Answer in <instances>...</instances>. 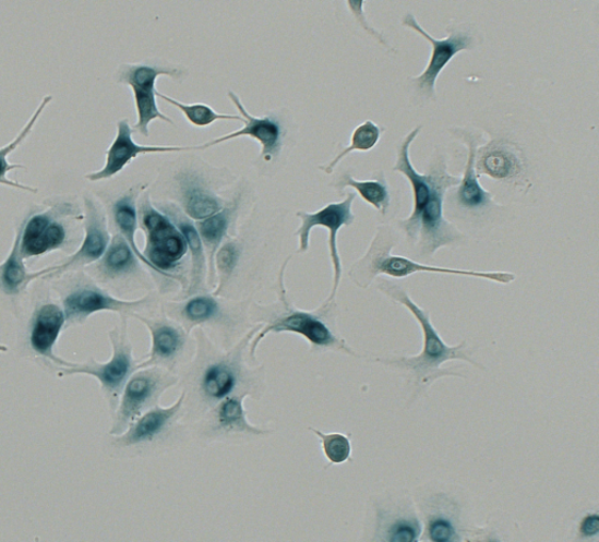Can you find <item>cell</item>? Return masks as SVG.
<instances>
[{
    "label": "cell",
    "instance_id": "5b68a950",
    "mask_svg": "<svg viewBox=\"0 0 599 542\" xmlns=\"http://www.w3.org/2000/svg\"><path fill=\"white\" fill-rule=\"evenodd\" d=\"M177 384V377L168 374L158 365L137 370L127 381L110 435L120 436L142 413L156 406L161 393Z\"/></svg>",
    "mask_w": 599,
    "mask_h": 542
},
{
    "label": "cell",
    "instance_id": "30bf717a",
    "mask_svg": "<svg viewBox=\"0 0 599 542\" xmlns=\"http://www.w3.org/2000/svg\"><path fill=\"white\" fill-rule=\"evenodd\" d=\"M181 70L157 68L148 65H127L120 73L119 82L128 85L134 92L137 122L134 130L145 137L149 136V124L154 120L166 121L173 124L172 120L160 113L156 103V82L158 76H180Z\"/></svg>",
    "mask_w": 599,
    "mask_h": 542
},
{
    "label": "cell",
    "instance_id": "f35d334b",
    "mask_svg": "<svg viewBox=\"0 0 599 542\" xmlns=\"http://www.w3.org/2000/svg\"><path fill=\"white\" fill-rule=\"evenodd\" d=\"M599 533V515H588L580 521L579 535L585 539L597 537Z\"/></svg>",
    "mask_w": 599,
    "mask_h": 542
},
{
    "label": "cell",
    "instance_id": "f1b7e54d",
    "mask_svg": "<svg viewBox=\"0 0 599 542\" xmlns=\"http://www.w3.org/2000/svg\"><path fill=\"white\" fill-rule=\"evenodd\" d=\"M232 214V207H224V209L216 215L199 220L196 221V225H194L196 226L202 243L208 253L209 267H212L213 273L215 256L224 237L228 233Z\"/></svg>",
    "mask_w": 599,
    "mask_h": 542
},
{
    "label": "cell",
    "instance_id": "d6a6232c",
    "mask_svg": "<svg viewBox=\"0 0 599 542\" xmlns=\"http://www.w3.org/2000/svg\"><path fill=\"white\" fill-rule=\"evenodd\" d=\"M382 132L381 127L375 122L370 120L363 122L352 132L350 145L343 149L330 165L320 167V169L326 173H332L347 155L354 152H370L378 146Z\"/></svg>",
    "mask_w": 599,
    "mask_h": 542
},
{
    "label": "cell",
    "instance_id": "8fae6325",
    "mask_svg": "<svg viewBox=\"0 0 599 542\" xmlns=\"http://www.w3.org/2000/svg\"><path fill=\"white\" fill-rule=\"evenodd\" d=\"M402 25L416 31L417 34L427 39L431 45L432 53L428 68L422 74L412 77V82L419 92H422L428 98L433 99L435 97L436 77L441 75L455 56L471 49L474 37L465 29L452 28L451 34L445 39H434L418 24L415 15L411 13H408L403 19Z\"/></svg>",
    "mask_w": 599,
    "mask_h": 542
},
{
    "label": "cell",
    "instance_id": "5bb4252c",
    "mask_svg": "<svg viewBox=\"0 0 599 542\" xmlns=\"http://www.w3.org/2000/svg\"><path fill=\"white\" fill-rule=\"evenodd\" d=\"M420 131H422V127L418 125L403 140L398 149L397 162L394 167V170L404 174L411 184L414 210L409 218L399 221V228L407 233L411 241H415L418 236L419 217L431 198L434 184L432 167L428 173L422 174L417 172L411 164L410 147Z\"/></svg>",
    "mask_w": 599,
    "mask_h": 542
},
{
    "label": "cell",
    "instance_id": "8992f818",
    "mask_svg": "<svg viewBox=\"0 0 599 542\" xmlns=\"http://www.w3.org/2000/svg\"><path fill=\"white\" fill-rule=\"evenodd\" d=\"M112 345V357L108 362L99 363L91 359L87 363H73L63 360L59 365L61 375L86 374L100 381L103 389L117 400L127 381L136 371L132 354V345L128 342L125 333L115 329L109 332Z\"/></svg>",
    "mask_w": 599,
    "mask_h": 542
},
{
    "label": "cell",
    "instance_id": "e575fe53",
    "mask_svg": "<svg viewBox=\"0 0 599 542\" xmlns=\"http://www.w3.org/2000/svg\"><path fill=\"white\" fill-rule=\"evenodd\" d=\"M182 315L192 326L204 324L220 315V305L214 296H194L184 302Z\"/></svg>",
    "mask_w": 599,
    "mask_h": 542
},
{
    "label": "cell",
    "instance_id": "7402d4cb",
    "mask_svg": "<svg viewBox=\"0 0 599 542\" xmlns=\"http://www.w3.org/2000/svg\"><path fill=\"white\" fill-rule=\"evenodd\" d=\"M244 395H231L220 401L214 412L212 432L218 435H266V430L252 425L244 408Z\"/></svg>",
    "mask_w": 599,
    "mask_h": 542
},
{
    "label": "cell",
    "instance_id": "836d02e7",
    "mask_svg": "<svg viewBox=\"0 0 599 542\" xmlns=\"http://www.w3.org/2000/svg\"><path fill=\"white\" fill-rule=\"evenodd\" d=\"M156 97L164 99L168 104L180 109L183 116L192 125L207 127V125H212L216 121H240V122L244 121V119H242L240 116H228V115L217 113L215 109L204 104L188 105V104L177 101L176 99L167 97V95L161 94L158 91H156Z\"/></svg>",
    "mask_w": 599,
    "mask_h": 542
},
{
    "label": "cell",
    "instance_id": "e0dca14e",
    "mask_svg": "<svg viewBox=\"0 0 599 542\" xmlns=\"http://www.w3.org/2000/svg\"><path fill=\"white\" fill-rule=\"evenodd\" d=\"M476 171L478 178L488 174L501 182H515L525 172V155L516 143L493 140L477 149Z\"/></svg>",
    "mask_w": 599,
    "mask_h": 542
},
{
    "label": "cell",
    "instance_id": "cb8c5ba5",
    "mask_svg": "<svg viewBox=\"0 0 599 542\" xmlns=\"http://www.w3.org/2000/svg\"><path fill=\"white\" fill-rule=\"evenodd\" d=\"M465 145L467 146L468 156L465 166L464 178L459 183L457 193L458 203L469 210L483 209L489 206L493 196L488 190H484L480 183L476 171V156L481 136L467 134L460 136Z\"/></svg>",
    "mask_w": 599,
    "mask_h": 542
},
{
    "label": "cell",
    "instance_id": "2e32d148",
    "mask_svg": "<svg viewBox=\"0 0 599 542\" xmlns=\"http://www.w3.org/2000/svg\"><path fill=\"white\" fill-rule=\"evenodd\" d=\"M133 129L129 124V120L124 119L118 123V134L115 142L106 152V165L96 172L86 174V179L92 182L108 180L116 177L129 164L133 161L137 156L142 154H157V153H178L199 150L197 147H151L140 146L133 140Z\"/></svg>",
    "mask_w": 599,
    "mask_h": 542
},
{
    "label": "cell",
    "instance_id": "ab89813d",
    "mask_svg": "<svg viewBox=\"0 0 599 542\" xmlns=\"http://www.w3.org/2000/svg\"><path fill=\"white\" fill-rule=\"evenodd\" d=\"M9 348L4 345H0V352H8Z\"/></svg>",
    "mask_w": 599,
    "mask_h": 542
},
{
    "label": "cell",
    "instance_id": "4316f807",
    "mask_svg": "<svg viewBox=\"0 0 599 542\" xmlns=\"http://www.w3.org/2000/svg\"><path fill=\"white\" fill-rule=\"evenodd\" d=\"M140 193V189L133 188L120 197L115 205H112V218H115L119 233L125 239L127 243L131 245L136 257L151 267L149 262L145 260L144 254L140 251L135 241L139 222L136 198Z\"/></svg>",
    "mask_w": 599,
    "mask_h": 542
},
{
    "label": "cell",
    "instance_id": "7a4b0ae2",
    "mask_svg": "<svg viewBox=\"0 0 599 542\" xmlns=\"http://www.w3.org/2000/svg\"><path fill=\"white\" fill-rule=\"evenodd\" d=\"M396 244L397 239L393 229L380 228L372 239L366 256L350 269L351 280L361 289H368L369 285L380 275L400 279L418 273L475 277L500 284H510L515 280V276L510 273H478V270L428 266L406 257L394 256L392 250Z\"/></svg>",
    "mask_w": 599,
    "mask_h": 542
},
{
    "label": "cell",
    "instance_id": "74e56055",
    "mask_svg": "<svg viewBox=\"0 0 599 542\" xmlns=\"http://www.w3.org/2000/svg\"><path fill=\"white\" fill-rule=\"evenodd\" d=\"M239 257V248L233 242L225 243L218 249L215 256V263L218 269L219 285L214 296H218L223 290L224 285L229 281L238 265Z\"/></svg>",
    "mask_w": 599,
    "mask_h": 542
},
{
    "label": "cell",
    "instance_id": "f546056e",
    "mask_svg": "<svg viewBox=\"0 0 599 542\" xmlns=\"http://www.w3.org/2000/svg\"><path fill=\"white\" fill-rule=\"evenodd\" d=\"M337 189L351 188L358 191L359 195L371 206H374L382 216H385L391 207V190L385 178H379L369 181L355 180L349 172L345 173L336 184Z\"/></svg>",
    "mask_w": 599,
    "mask_h": 542
},
{
    "label": "cell",
    "instance_id": "7c38bea8",
    "mask_svg": "<svg viewBox=\"0 0 599 542\" xmlns=\"http://www.w3.org/2000/svg\"><path fill=\"white\" fill-rule=\"evenodd\" d=\"M85 239L81 248L60 265L44 268L38 273H31L32 281L40 277L58 276L71 268L89 265L103 258L110 243L106 215L101 207L89 197H85Z\"/></svg>",
    "mask_w": 599,
    "mask_h": 542
},
{
    "label": "cell",
    "instance_id": "8d00e7d4",
    "mask_svg": "<svg viewBox=\"0 0 599 542\" xmlns=\"http://www.w3.org/2000/svg\"><path fill=\"white\" fill-rule=\"evenodd\" d=\"M427 534L433 542H452L460 539L456 521L444 511H436L429 517Z\"/></svg>",
    "mask_w": 599,
    "mask_h": 542
},
{
    "label": "cell",
    "instance_id": "603a6c76",
    "mask_svg": "<svg viewBox=\"0 0 599 542\" xmlns=\"http://www.w3.org/2000/svg\"><path fill=\"white\" fill-rule=\"evenodd\" d=\"M159 210L166 214L178 230L181 231L188 244V250L191 251L192 269L188 293H196L203 287L206 275V257L196 226L193 225L188 216L178 210L175 205H161Z\"/></svg>",
    "mask_w": 599,
    "mask_h": 542
},
{
    "label": "cell",
    "instance_id": "6da1fadb",
    "mask_svg": "<svg viewBox=\"0 0 599 542\" xmlns=\"http://www.w3.org/2000/svg\"><path fill=\"white\" fill-rule=\"evenodd\" d=\"M379 290L386 297L392 298L398 304L406 306L416 317L423 332V350L416 357H403L396 359H379L378 362L387 365H395L397 369L407 371L416 376L417 386H429L436 378L443 376H460L450 370H442L446 361L463 360L478 366V363L464 352L466 342L455 347L447 346L441 338L439 332L433 327L430 313L415 304L414 300L402 289V287L384 280Z\"/></svg>",
    "mask_w": 599,
    "mask_h": 542
},
{
    "label": "cell",
    "instance_id": "d6986e66",
    "mask_svg": "<svg viewBox=\"0 0 599 542\" xmlns=\"http://www.w3.org/2000/svg\"><path fill=\"white\" fill-rule=\"evenodd\" d=\"M67 324L63 310L55 304L41 306L32 324L29 344L35 352L59 365L61 358L56 357L55 347L60 333Z\"/></svg>",
    "mask_w": 599,
    "mask_h": 542
},
{
    "label": "cell",
    "instance_id": "ac0fdd59",
    "mask_svg": "<svg viewBox=\"0 0 599 542\" xmlns=\"http://www.w3.org/2000/svg\"><path fill=\"white\" fill-rule=\"evenodd\" d=\"M187 393L184 392L180 398L169 408H160L157 405L145 411L125 432L116 436V443L119 446H134L154 442L167 430L180 414L185 401Z\"/></svg>",
    "mask_w": 599,
    "mask_h": 542
},
{
    "label": "cell",
    "instance_id": "ba28073f",
    "mask_svg": "<svg viewBox=\"0 0 599 542\" xmlns=\"http://www.w3.org/2000/svg\"><path fill=\"white\" fill-rule=\"evenodd\" d=\"M81 216L71 204H59L50 210L28 217L23 222L21 253L24 260L44 256L62 249L68 243L69 232L62 217Z\"/></svg>",
    "mask_w": 599,
    "mask_h": 542
},
{
    "label": "cell",
    "instance_id": "d590c367",
    "mask_svg": "<svg viewBox=\"0 0 599 542\" xmlns=\"http://www.w3.org/2000/svg\"><path fill=\"white\" fill-rule=\"evenodd\" d=\"M321 442L322 450L331 461V465H344L351 457V443L343 434H323L315 427H310Z\"/></svg>",
    "mask_w": 599,
    "mask_h": 542
},
{
    "label": "cell",
    "instance_id": "d4e9b609",
    "mask_svg": "<svg viewBox=\"0 0 599 542\" xmlns=\"http://www.w3.org/2000/svg\"><path fill=\"white\" fill-rule=\"evenodd\" d=\"M239 381L235 362L221 360L206 366L201 378V392L208 402L218 405L233 394Z\"/></svg>",
    "mask_w": 599,
    "mask_h": 542
},
{
    "label": "cell",
    "instance_id": "1f68e13d",
    "mask_svg": "<svg viewBox=\"0 0 599 542\" xmlns=\"http://www.w3.org/2000/svg\"><path fill=\"white\" fill-rule=\"evenodd\" d=\"M379 530L381 540L392 542H416L422 534V523L415 515L394 516L379 514Z\"/></svg>",
    "mask_w": 599,
    "mask_h": 542
},
{
    "label": "cell",
    "instance_id": "83f0119b",
    "mask_svg": "<svg viewBox=\"0 0 599 542\" xmlns=\"http://www.w3.org/2000/svg\"><path fill=\"white\" fill-rule=\"evenodd\" d=\"M22 232L23 225L15 236L9 257L3 264H0V287L10 296L20 294L32 281L31 273H28L21 253Z\"/></svg>",
    "mask_w": 599,
    "mask_h": 542
},
{
    "label": "cell",
    "instance_id": "9c48e42d",
    "mask_svg": "<svg viewBox=\"0 0 599 542\" xmlns=\"http://www.w3.org/2000/svg\"><path fill=\"white\" fill-rule=\"evenodd\" d=\"M296 333L309 340L313 347L343 350V352L355 356L351 348L343 338L336 336L331 326L323 321V317L313 312L301 311L286 306V311L262 329L254 338L251 347V354L254 356L259 344L269 333Z\"/></svg>",
    "mask_w": 599,
    "mask_h": 542
},
{
    "label": "cell",
    "instance_id": "52a82bcc",
    "mask_svg": "<svg viewBox=\"0 0 599 542\" xmlns=\"http://www.w3.org/2000/svg\"><path fill=\"white\" fill-rule=\"evenodd\" d=\"M356 194L349 193L343 202L331 203L323 206L321 210L314 214L299 212L297 216L301 219V227L296 232L300 239L299 253H304L310 249V236L314 228L322 227L330 231L328 245L331 261L334 269L333 290L326 304H333L336 297L339 281L343 278V263L337 249V233L344 227H348L355 220L352 214V203Z\"/></svg>",
    "mask_w": 599,
    "mask_h": 542
},
{
    "label": "cell",
    "instance_id": "277c9868",
    "mask_svg": "<svg viewBox=\"0 0 599 542\" xmlns=\"http://www.w3.org/2000/svg\"><path fill=\"white\" fill-rule=\"evenodd\" d=\"M431 167L434 171L432 195L418 222L420 244L429 257L436 250L458 242L460 238V232L444 218L443 205L447 189L459 185L462 179L447 172L443 158L436 159Z\"/></svg>",
    "mask_w": 599,
    "mask_h": 542
},
{
    "label": "cell",
    "instance_id": "484cf974",
    "mask_svg": "<svg viewBox=\"0 0 599 542\" xmlns=\"http://www.w3.org/2000/svg\"><path fill=\"white\" fill-rule=\"evenodd\" d=\"M137 257L125 239L117 233L97 265V270L105 278L115 279L134 273L137 268Z\"/></svg>",
    "mask_w": 599,
    "mask_h": 542
},
{
    "label": "cell",
    "instance_id": "4fadbf2b",
    "mask_svg": "<svg viewBox=\"0 0 599 542\" xmlns=\"http://www.w3.org/2000/svg\"><path fill=\"white\" fill-rule=\"evenodd\" d=\"M149 297L127 301L111 297L94 285L81 286L63 300L67 322L84 323L94 313L103 311L134 315L136 310L147 304Z\"/></svg>",
    "mask_w": 599,
    "mask_h": 542
},
{
    "label": "cell",
    "instance_id": "3957f363",
    "mask_svg": "<svg viewBox=\"0 0 599 542\" xmlns=\"http://www.w3.org/2000/svg\"><path fill=\"white\" fill-rule=\"evenodd\" d=\"M137 220L145 236L142 253L151 268L161 277L177 280L171 270L181 265L188 253L183 234L166 214L153 205L149 195L142 196L140 201Z\"/></svg>",
    "mask_w": 599,
    "mask_h": 542
},
{
    "label": "cell",
    "instance_id": "44dd1931",
    "mask_svg": "<svg viewBox=\"0 0 599 542\" xmlns=\"http://www.w3.org/2000/svg\"><path fill=\"white\" fill-rule=\"evenodd\" d=\"M134 315L144 325H147L152 334V350L148 360L136 365V371L172 361L181 353L187 341L183 329L167 322H155L137 314Z\"/></svg>",
    "mask_w": 599,
    "mask_h": 542
},
{
    "label": "cell",
    "instance_id": "ffe728a7",
    "mask_svg": "<svg viewBox=\"0 0 599 542\" xmlns=\"http://www.w3.org/2000/svg\"><path fill=\"white\" fill-rule=\"evenodd\" d=\"M177 182L183 210L190 219L199 221L224 209L223 201L204 184L197 173L182 172L178 174Z\"/></svg>",
    "mask_w": 599,
    "mask_h": 542
},
{
    "label": "cell",
    "instance_id": "4dcf8cb0",
    "mask_svg": "<svg viewBox=\"0 0 599 542\" xmlns=\"http://www.w3.org/2000/svg\"><path fill=\"white\" fill-rule=\"evenodd\" d=\"M52 99H53L52 95H47V97L44 98L40 106L37 108L36 113L32 116L29 121L24 125V129L17 135V137H15L12 142H10L8 146L0 148V184H5L11 188L29 191V193H34V194L38 193V189L10 181L7 178V173L9 171L13 169L25 168L24 166H21V165H10L8 162V156L13 150L17 149L22 145V143L26 140V137L31 134L32 130H34V127L38 122L44 109L46 108V106H48V104L52 101Z\"/></svg>",
    "mask_w": 599,
    "mask_h": 542
},
{
    "label": "cell",
    "instance_id": "9a60e30c",
    "mask_svg": "<svg viewBox=\"0 0 599 542\" xmlns=\"http://www.w3.org/2000/svg\"><path fill=\"white\" fill-rule=\"evenodd\" d=\"M229 98L236 106L241 118L244 119V121H242V123H244V127H242L241 130L231 134L217 137L213 141H208L205 143V145L197 146V148L201 150L207 149L209 147L220 145V143L226 141H230L241 136H249L261 143V157H263L266 162L272 161L275 156L279 155L283 146L280 123L271 117H252L245 106L242 105L238 95L232 91L229 92Z\"/></svg>",
    "mask_w": 599,
    "mask_h": 542
}]
</instances>
